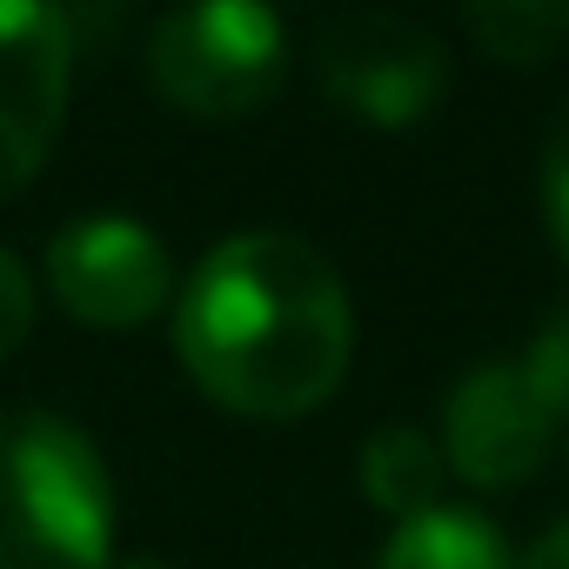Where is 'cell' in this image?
<instances>
[{
	"label": "cell",
	"instance_id": "obj_14",
	"mask_svg": "<svg viewBox=\"0 0 569 569\" xmlns=\"http://www.w3.org/2000/svg\"><path fill=\"white\" fill-rule=\"evenodd\" d=\"M522 569H569V522H556L536 549H529V562Z\"/></svg>",
	"mask_w": 569,
	"mask_h": 569
},
{
	"label": "cell",
	"instance_id": "obj_15",
	"mask_svg": "<svg viewBox=\"0 0 569 569\" xmlns=\"http://www.w3.org/2000/svg\"><path fill=\"white\" fill-rule=\"evenodd\" d=\"M108 569H174V562H154V556H128V562H108Z\"/></svg>",
	"mask_w": 569,
	"mask_h": 569
},
{
	"label": "cell",
	"instance_id": "obj_8",
	"mask_svg": "<svg viewBox=\"0 0 569 569\" xmlns=\"http://www.w3.org/2000/svg\"><path fill=\"white\" fill-rule=\"evenodd\" d=\"M356 476H362V496L376 509H389L396 522H416L436 509L442 496V476H449V456L436 436H422L416 422H389L362 442L356 456Z\"/></svg>",
	"mask_w": 569,
	"mask_h": 569
},
{
	"label": "cell",
	"instance_id": "obj_6",
	"mask_svg": "<svg viewBox=\"0 0 569 569\" xmlns=\"http://www.w3.org/2000/svg\"><path fill=\"white\" fill-rule=\"evenodd\" d=\"M74 81V21L61 8L0 0V201L21 194L61 141Z\"/></svg>",
	"mask_w": 569,
	"mask_h": 569
},
{
	"label": "cell",
	"instance_id": "obj_1",
	"mask_svg": "<svg viewBox=\"0 0 569 569\" xmlns=\"http://www.w3.org/2000/svg\"><path fill=\"white\" fill-rule=\"evenodd\" d=\"M174 356L208 402L254 422H296L342 389L356 309L322 248L254 228L194 261L174 296Z\"/></svg>",
	"mask_w": 569,
	"mask_h": 569
},
{
	"label": "cell",
	"instance_id": "obj_2",
	"mask_svg": "<svg viewBox=\"0 0 569 569\" xmlns=\"http://www.w3.org/2000/svg\"><path fill=\"white\" fill-rule=\"evenodd\" d=\"M114 476L54 409L0 416V569H108Z\"/></svg>",
	"mask_w": 569,
	"mask_h": 569
},
{
	"label": "cell",
	"instance_id": "obj_13",
	"mask_svg": "<svg viewBox=\"0 0 569 569\" xmlns=\"http://www.w3.org/2000/svg\"><path fill=\"white\" fill-rule=\"evenodd\" d=\"M34 329V281L14 248H0V362H8Z\"/></svg>",
	"mask_w": 569,
	"mask_h": 569
},
{
	"label": "cell",
	"instance_id": "obj_10",
	"mask_svg": "<svg viewBox=\"0 0 569 569\" xmlns=\"http://www.w3.org/2000/svg\"><path fill=\"white\" fill-rule=\"evenodd\" d=\"M469 41L502 68H536L569 48V0H482L462 14Z\"/></svg>",
	"mask_w": 569,
	"mask_h": 569
},
{
	"label": "cell",
	"instance_id": "obj_7",
	"mask_svg": "<svg viewBox=\"0 0 569 569\" xmlns=\"http://www.w3.org/2000/svg\"><path fill=\"white\" fill-rule=\"evenodd\" d=\"M556 416L516 362H476L442 409V456L476 489H516L542 469Z\"/></svg>",
	"mask_w": 569,
	"mask_h": 569
},
{
	"label": "cell",
	"instance_id": "obj_11",
	"mask_svg": "<svg viewBox=\"0 0 569 569\" xmlns=\"http://www.w3.org/2000/svg\"><path fill=\"white\" fill-rule=\"evenodd\" d=\"M516 369L529 376V389L542 396V409L562 422V416H569V302L529 336V349L516 356Z\"/></svg>",
	"mask_w": 569,
	"mask_h": 569
},
{
	"label": "cell",
	"instance_id": "obj_5",
	"mask_svg": "<svg viewBox=\"0 0 569 569\" xmlns=\"http://www.w3.org/2000/svg\"><path fill=\"white\" fill-rule=\"evenodd\" d=\"M48 289L81 329H141L174 296V254L134 214H81L48 234Z\"/></svg>",
	"mask_w": 569,
	"mask_h": 569
},
{
	"label": "cell",
	"instance_id": "obj_3",
	"mask_svg": "<svg viewBox=\"0 0 569 569\" xmlns=\"http://www.w3.org/2000/svg\"><path fill=\"white\" fill-rule=\"evenodd\" d=\"M148 81L194 121L261 114L289 81V28L248 0H194L148 34Z\"/></svg>",
	"mask_w": 569,
	"mask_h": 569
},
{
	"label": "cell",
	"instance_id": "obj_9",
	"mask_svg": "<svg viewBox=\"0 0 569 569\" xmlns=\"http://www.w3.org/2000/svg\"><path fill=\"white\" fill-rule=\"evenodd\" d=\"M376 569H516L502 549V529L469 509H429L389 536Z\"/></svg>",
	"mask_w": 569,
	"mask_h": 569
},
{
	"label": "cell",
	"instance_id": "obj_12",
	"mask_svg": "<svg viewBox=\"0 0 569 569\" xmlns=\"http://www.w3.org/2000/svg\"><path fill=\"white\" fill-rule=\"evenodd\" d=\"M536 181H542L549 241H556L562 261H569V101L556 108V121H549V134H542V168H536Z\"/></svg>",
	"mask_w": 569,
	"mask_h": 569
},
{
	"label": "cell",
	"instance_id": "obj_4",
	"mask_svg": "<svg viewBox=\"0 0 569 569\" xmlns=\"http://www.w3.org/2000/svg\"><path fill=\"white\" fill-rule=\"evenodd\" d=\"M322 94L362 128H416L449 94V48L409 14H336L316 34Z\"/></svg>",
	"mask_w": 569,
	"mask_h": 569
}]
</instances>
